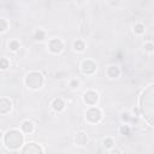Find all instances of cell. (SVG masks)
<instances>
[{
  "label": "cell",
  "mask_w": 154,
  "mask_h": 154,
  "mask_svg": "<svg viewBox=\"0 0 154 154\" xmlns=\"http://www.w3.org/2000/svg\"><path fill=\"white\" fill-rule=\"evenodd\" d=\"M32 129H34V126H32V123H31V122H29V120L23 122V124H22V130H23L25 134L31 132Z\"/></svg>",
  "instance_id": "obj_9"
},
{
  "label": "cell",
  "mask_w": 154,
  "mask_h": 154,
  "mask_svg": "<svg viewBox=\"0 0 154 154\" xmlns=\"http://www.w3.org/2000/svg\"><path fill=\"white\" fill-rule=\"evenodd\" d=\"M49 49L53 52V53H59L61 49H63V42L58 38H54L49 42Z\"/></svg>",
  "instance_id": "obj_7"
},
{
  "label": "cell",
  "mask_w": 154,
  "mask_h": 154,
  "mask_svg": "<svg viewBox=\"0 0 154 154\" xmlns=\"http://www.w3.org/2000/svg\"><path fill=\"white\" fill-rule=\"evenodd\" d=\"M120 131L123 132V134H129V128L125 125V126H122V129H120Z\"/></svg>",
  "instance_id": "obj_19"
},
{
  "label": "cell",
  "mask_w": 154,
  "mask_h": 154,
  "mask_svg": "<svg viewBox=\"0 0 154 154\" xmlns=\"http://www.w3.org/2000/svg\"><path fill=\"white\" fill-rule=\"evenodd\" d=\"M97 94L93 90H89L84 94V101L88 103V105H94L96 101H97Z\"/></svg>",
  "instance_id": "obj_6"
},
{
  "label": "cell",
  "mask_w": 154,
  "mask_h": 154,
  "mask_svg": "<svg viewBox=\"0 0 154 154\" xmlns=\"http://www.w3.org/2000/svg\"><path fill=\"white\" fill-rule=\"evenodd\" d=\"M87 141H88V137H87V135L83 134V132H79V134L76 136V142H77L78 144H84Z\"/></svg>",
  "instance_id": "obj_11"
},
{
  "label": "cell",
  "mask_w": 154,
  "mask_h": 154,
  "mask_svg": "<svg viewBox=\"0 0 154 154\" xmlns=\"http://www.w3.org/2000/svg\"><path fill=\"white\" fill-rule=\"evenodd\" d=\"M85 118L90 123H96L101 119V111L96 107H90L85 113Z\"/></svg>",
  "instance_id": "obj_3"
},
{
  "label": "cell",
  "mask_w": 154,
  "mask_h": 154,
  "mask_svg": "<svg viewBox=\"0 0 154 154\" xmlns=\"http://www.w3.org/2000/svg\"><path fill=\"white\" fill-rule=\"evenodd\" d=\"M137 32H142L143 31V25H141V24H138V25H136V29H135Z\"/></svg>",
  "instance_id": "obj_18"
},
{
  "label": "cell",
  "mask_w": 154,
  "mask_h": 154,
  "mask_svg": "<svg viewBox=\"0 0 154 154\" xmlns=\"http://www.w3.org/2000/svg\"><path fill=\"white\" fill-rule=\"evenodd\" d=\"M23 135L18 130H10L5 135V143L11 149H17L23 144Z\"/></svg>",
  "instance_id": "obj_1"
},
{
  "label": "cell",
  "mask_w": 154,
  "mask_h": 154,
  "mask_svg": "<svg viewBox=\"0 0 154 154\" xmlns=\"http://www.w3.org/2000/svg\"><path fill=\"white\" fill-rule=\"evenodd\" d=\"M73 46H75V49L76 51H83V48H84V43L82 41H76Z\"/></svg>",
  "instance_id": "obj_12"
},
{
  "label": "cell",
  "mask_w": 154,
  "mask_h": 154,
  "mask_svg": "<svg viewBox=\"0 0 154 154\" xmlns=\"http://www.w3.org/2000/svg\"><path fill=\"white\" fill-rule=\"evenodd\" d=\"M11 109V101L6 97L0 99V113H7Z\"/></svg>",
  "instance_id": "obj_8"
},
{
  "label": "cell",
  "mask_w": 154,
  "mask_h": 154,
  "mask_svg": "<svg viewBox=\"0 0 154 154\" xmlns=\"http://www.w3.org/2000/svg\"><path fill=\"white\" fill-rule=\"evenodd\" d=\"M0 137H1V132H0Z\"/></svg>",
  "instance_id": "obj_21"
},
{
  "label": "cell",
  "mask_w": 154,
  "mask_h": 154,
  "mask_svg": "<svg viewBox=\"0 0 154 154\" xmlns=\"http://www.w3.org/2000/svg\"><path fill=\"white\" fill-rule=\"evenodd\" d=\"M95 69H96V65L91 60L83 61V64H82V71H83V73H93L95 71Z\"/></svg>",
  "instance_id": "obj_5"
},
{
  "label": "cell",
  "mask_w": 154,
  "mask_h": 154,
  "mask_svg": "<svg viewBox=\"0 0 154 154\" xmlns=\"http://www.w3.org/2000/svg\"><path fill=\"white\" fill-rule=\"evenodd\" d=\"M43 36H45V34H43V31H41V30H38V31H36L35 32V40H38V41H41V40H43Z\"/></svg>",
  "instance_id": "obj_14"
},
{
  "label": "cell",
  "mask_w": 154,
  "mask_h": 154,
  "mask_svg": "<svg viewBox=\"0 0 154 154\" xmlns=\"http://www.w3.org/2000/svg\"><path fill=\"white\" fill-rule=\"evenodd\" d=\"M103 146L107 148H111L113 146V141L111 138H106V140H103Z\"/></svg>",
  "instance_id": "obj_17"
},
{
  "label": "cell",
  "mask_w": 154,
  "mask_h": 154,
  "mask_svg": "<svg viewBox=\"0 0 154 154\" xmlns=\"http://www.w3.org/2000/svg\"><path fill=\"white\" fill-rule=\"evenodd\" d=\"M6 29H7V23H6V20L2 19V18H0V31H5Z\"/></svg>",
  "instance_id": "obj_15"
},
{
  "label": "cell",
  "mask_w": 154,
  "mask_h": 154,
  "mask_svg": "<svg viewBox=\"0 0 154 154\" xmlns=\"http://www.w3.org/2000/svg\"><path fill=\"white\" fill-rule=\"evenodd\" d=\"M25 83H26V85H28L29 88H31V89H37V88H40V87L42 85V83H43V77H42V75H41L40 72L34 71V72H30V73L26 76Z\"/></svg>",
  "instance_id": "obj_2"
},
{
  "label": "cell",
  "mask_w": 154,
  "mask_h": 154,
  "mask_svg": "<svg viewBox=\"0 0 154 154\" xmlns=\"http://www.w3.org/2000/svg\"><path fill=\"white\" fill-rule=\"evenodd\" d=\"M52 106H53V108H54L55 111H61V109L64 108V101H63L61 99H55V100L53 101Z\"/></svg>",
  "instance_id": "obj_10"
},
{
  "label": "cell",
  "mask_w": 154,
  "mask_h": 154,
  "mask_svg": "<svg viewBox=\"0 0 154 154\" xmlns=\"http://www.w3.org/2000/svg\"><path fill=\"white\" fill-rule=\"evenodd\" d=\"M7 66H8V61H7V59H5V58L0 59V69L5 70V69H7Z\"/></svg>",
  "instance_id": "obj_13"
},
{
  "label": "cell",
  "mask_w": 154,
  "mask_h": 154,
  "mask_svg": "<svg viewBox=\"0 0 154 154\" xmlns=\"http://www.w3.org/2000/svg\"><path fill=\"white\" fill-rule=\"evenodd\" d=\"M10 48H11L12 51H16V49H18V48H19V45H18V42H17V41H11V42H10Z\"/></svg>",
  "instance_id": "obj_16"
},
{
  "label": "cell",
  "mask_w": 154,
  "mask_h": 154,
  "mask_svg": "<svg viewBox=\"0 0 154 154\" xmlns=\"http://www.w3.org/2000/svg\"><path fill=\"white\" fill-rule=\"evenodd\" d=\"M42 148L36 143H29L23 148L22 154H42Z\"/></svg>",
  "instance_id": "obj_4"
},
{
  "label": "cell",
  "mask_w": 154,
  "mask_h": 154,
  "mask_svg": "<svg viewBox=\"0 0 154 154\" xmlns=\"http://www.w3.org/2000/svg\"><path fill=\"white\" fill-rule=\"evenodd\" d=\"M147 49H148V51H152V45H148V46H147Z\"/></svg>",
  "instance_id": "obj_20"
}]
</instances>
